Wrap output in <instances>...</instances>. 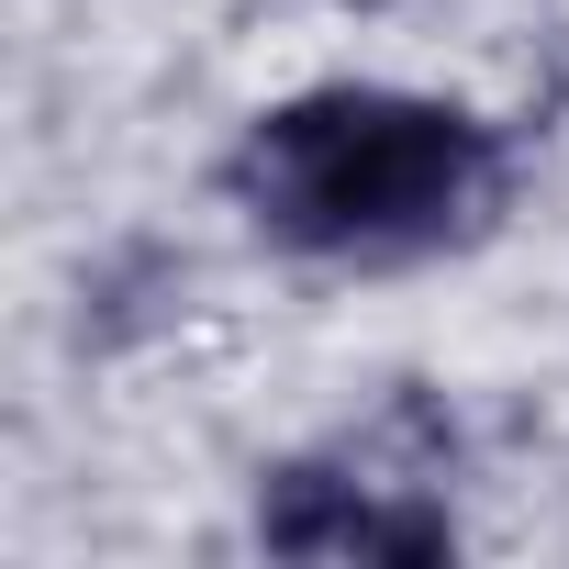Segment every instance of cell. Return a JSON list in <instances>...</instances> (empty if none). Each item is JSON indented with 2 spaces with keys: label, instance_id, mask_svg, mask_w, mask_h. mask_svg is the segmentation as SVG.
Returning a JSON list of instances; mask_svg holds the SVG:
<instances>
[{
  "label": "cell",
  "instance_id": "6da1fadb",
  "mask_svg": "<svg viewBox=\"0 0 569 569\" xmlns=\"http://www.w3.org/2000/svg\"><path fill=\"white\" fill-rule=\"evenodd\" d=\"M234 190L291 246H425L491 190V134L447 101L325 90L246 134Z\"/></svg>",
  "mask_w": 569,
  "mask_h": 569
},
{
  "label": "cell",
  "instance_id": "7a4b0ae2",
  "mask_svg": "<svg viewBox=\"0 0 569 569\" xmlns=\"http://www.w3.org/2000/svg\"><path fill=\"white\" fill-rule=\"evenodd\" d=\"M257 536L279 547V558H325V547H369V502L336 480V469H279L268 480V502H257Z\"/></svg>",
  "mask_w": 569,
  "mask_h": 569
}]
</instances>
